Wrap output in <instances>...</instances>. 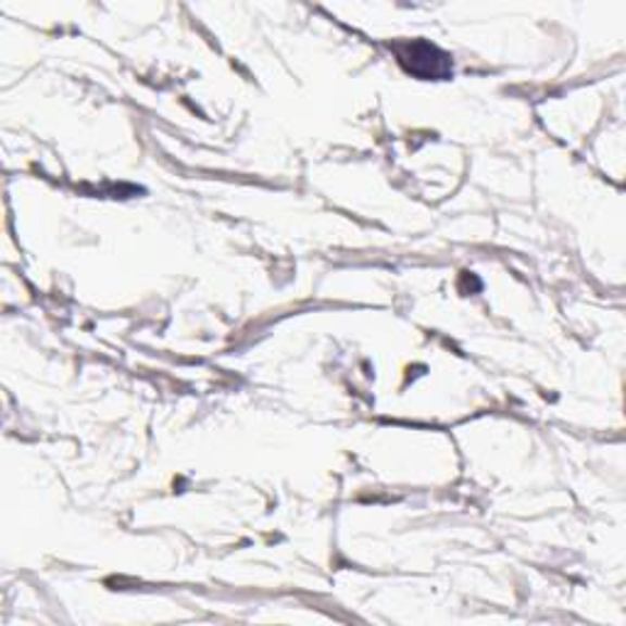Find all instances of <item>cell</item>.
<instances>
[{"label": "cell", "mask_w": 626, "mask_h": 626, "mask_svg": "<svg viewBox=\"0 0 626 626\" xmlns=\"http://www.w3.org/2000/svg\"><path fill=\"white\" fill-rule=\"evenodd\" d=\"M399 62L404 64L406 72L426 78H443L450 74L448 57L438 47L428 42H406L397 47Z\"/></svg>", "instance_id": "1"}]
</instances>
